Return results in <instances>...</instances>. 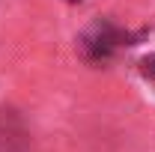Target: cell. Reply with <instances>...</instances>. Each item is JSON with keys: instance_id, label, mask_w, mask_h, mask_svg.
<instances>
[{"instance_id": "1", "label": "cell", "mask_w": 155, "mask_h": 152, "mask_svg": "<svg viewBox=\"0 0 155 152\" xmlns=\"http://www.w3.org/2000/svg\"><path fill=\"white\" fill-rule=\"evenodd\" d=\"M143 75L149 78V81H155V54L143 60Z\"/></svg>"}]
</instances>
